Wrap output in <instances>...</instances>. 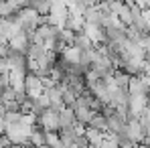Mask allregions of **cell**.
Returning a JSON list of instances; mask_svg holds the SVG:
<instances>
[{"instance_id":"cell-1","label":"cell","mask_w":150,"mask_h":148,"mask_svg":"<svg viewBox=\"0 0 150 148\" xmlns=\"http://www.w3.org/2000/svg\"><path fill=\"white\" fill-rule=\"evenodd\" d=\"M37 126L39 128H43L45 132H49V130H59L61 126H59V112L57 110H53V108H47V110H43V114H39L37 116Z\"/></svg>"},{"instance_id":"cell-2","label":"cell","mask_w":150,"mask_h":148,"mask_svg":"<svg viewBox=\"0 0 150 148\" xmlns=\"http://www.w3.org/2000/svg\"><path fill=\"white\" fill-rule=\"evenodd\" d=\"M8 45H10L12 51H18V53H25L26 55V49L30 45V39H28V35H26L25 30H21V33H16L14 37L8 39Z\"/></svg>"},{"instance_id":"cell-3","label":"cell","mask_w":150,"mask_h":148,"mask_svg":"<svg viewBox=\"0 0 150 148\" xmlns=\"http://www.w3.org/2000/svg\"><path fill=\"white\" fill-rule=\"evenodd\" d=\"M73 112H75V120L79 124H83V126H89L93 114H96L91 108H87V106H83V103H79V101L73 103Z\"/></svg>"},{"instance_id":"cell-4","label":"cell","mask_w":150,"mask_h":148,"mask_svg":"<svg viewBox=\"0 0 150 148\" xmlns=\"http://www.w3.org/2000/svg\"><path fill=\"white\" fill-rule=\"evenodd\" d=\"M77 122L75 120V112H73V108H69V106H65L61 112H59V126L61 128H69V126H73V124ZM59 128V130H61Z\"/></svg>"},{"instance_id":"cell-5","label":"cell","mask_w":150,"mask_h":148,"mask_svg":"<svg viewBox=\"0 0 150 148\" xmlns=\"http://www.w3.org/2000/svg\"><path fill=\"white\" fill-rule=\"evenodd\" d=\"M45 146H49V148H65L61 136H59V130H57V132H55V130L45 132Z\"/></svg>"},{"instance_id":"cell-6","label":"cell","mask_w":150,"mask_h":148,"mask_svg":"<svg viewBox=\"0 0 150 148\" xmlns=\"http://www.w3.org/2000/svg\"><path fill=\"white\" fill-rule=\"evenodd\" d=\"M89 126L91 128H98L101 132H108V116L103 112H96L93 118H91V122H89Z\"/></svg>"},{"instance_id":"cell-7","label":"cell","mask_w":150,"mask_h":148,"mask_svg":"<svg viewBox=\"0 0 150 148\" xmlns=\"http://www.w3.org/2000/svg\"><path fill=\"white\" fill-rule=\"evenodd\" d=\"M83 134H85V138L89 140V144H98V146H100L101 140H103V132L98 130V128H91V126H87Z\"/></svg>"},{"instance_id":"cell-8","label":"cell","mask_w":150,"mask_h":148,"mask_svg":"<svg viewBox=\"0 0 150 148\" xmlns=\"http://www.w3.org/2000/svg\"><path fill=\"white\" fill-rule=\"evenodd\" d=\"M25 89L26 91H33V89H43V83H41V77L35 73H26L25 77Z\"/></svg>"},{"instance_id":"cell-9","label":"cell","mask_w":150,"mask_h":148,"mask_svg":"<svg viewBox=\"0 0 150 148\" xmlns=\"http://www.w3.org/2000/svg\"><path fill=\"white\" fill-rule=\"evenodd\" d=\"M75 47H79V49H91L93 47V43H91V39L83 33V30H79V33H75V41H73Z\"/></svg>"},{"instance_id":"cell-10","label":"cell","mask_w":150,"mask_h":148,"mask_svg":"<svg viewBox=\"0 0 150 148\" xmlns=\"http://www.w3.org/2000/svg\"><path fill=\"white\" fill-rule=\"evenodd\" d=\"M8 71H10L8 59H6V57H0V73H8Z\"/></svg>"},{"instance_id":"cell-11","label":"cell","mask_w":150,"mask_h":148,"mask_svg":"<svg viewBox=\"0 0 150 148\" xmlns=\"http://www.w3.org/2000/svg\"><path fill=\"white\" fill-rule=\"evenodd\" d=\"M4 112H6V110H4V106L0 103V120H2V116H4Z\"/></svg>"}]
</instances>
